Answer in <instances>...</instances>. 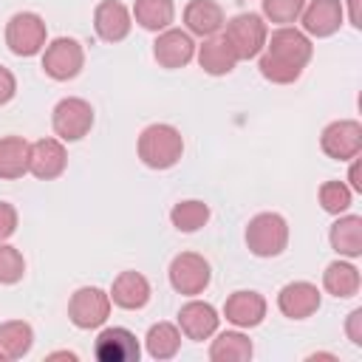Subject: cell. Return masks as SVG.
<instances>
[{"mask_svg":"<svg viewBox=\"0 0 362 362\" xmlns=\"http://www.w3.org/2000/svg\"><path fill=\"white\" fill-rule=\"evenodd\" d=\"M328 240L339 257H359L362 255V218L359 215H339L331 223Z\"/></svg>","mask_w":362,"mask_h":362,"instance_id":"7402d4cb","label":"cell"},{"mask_svg":"<svg viewBox=\"0 0 362 362\" xmlns=\"http://www.w3.org/2000/svg\"><path fill=\"white\" fill-rule=\"evenodd\" d=\"M133 17L147 31H164L175 20V6H173V0H136Z\"/></svg>","mask_w":362,"mask_h":362,"instance_id":"4316f807","label":"cell"},{"mask_svg":"<svg viewBox=\"0 0 362 362\" xmlns=\"http://www.w3.org/2000/svg\"><path fill=\"white\" fill-rule=\"evenodd\" d=\"M6 45L14 57H34L45 48V20L37 11H17L6 23Z\"/></svg>","mask_w":362,"mask_h":362,"instance_id":"277c9868","label":"cell"},{"mask_svg":"<svg viewBox=\"0 0 362 362\" xmlns=\"http://www.w3.org/2000/svg\"><path fill=\"white\" fill-rule=\"evenodd\" d=\"M144 345L153 359H173L181 348V328L173 322H156V325H150Z\"/></svg>","mask_w":362,"mask_h":362,"instance_id":"83f0119b","label":"cell"},{"mask_svg":"<svg viewBox=\"0 0 362 362\" xmlns=\"http://www.w3.org/2000/svg\"><path fill=\"white\" fill-rule=\"evenodd\" d=\"M308 0H263V17L277 25H291L300 20Z\"/></svg>","mask_w":362,"mask_h":362,"instance_id":"4dcf8cb0","label":"cell"},{"mask_svg":"<svg viewBox=\"0 0 362 362\" xmlns=\"http://www.w3.org/2000/svg\"><path fill=\"white\" fill-rule=\"evenodd\" d=\"M223 317L235 328H255L266 317V297L257 291H235L223 303Z\"/></svg>","mask_w":362,"mask_h":362,"instance_id":"d6986e66","label":"cell"},{"mask_svg":"<svg viewBox=\"0 0 362 362\" xmlns=\"http://www.w3.org/2000/svg\"><path fill=\"white\" fill-rule=\"evenodd\" d=\"M345 334L354 345H362V308H354L348 314V322H345Z\"/></svg>","mask_w":362,"mask_h":362,"instance_id":"836d02e7","label":"cell"},{"mask_svg":"<svg viewBox=\"0 0 362 362\" xmlns=\"http://www.w3.org/2000/svg\"><path fill=\"white\" fill-rule=\"evenodd\" d=\"M139 158L144 167L150 170H170L178 164L181 153H184V139H181V130L173 127V124H150L141 130L139 136Z\"/></svg>","mask_w":362,"mask_h":362,"instance_id":"7a4b0ae2","label":"cell"},{"mask_svg":"<svg viewBox=\"0 0 362 362\" xmlns=\"http://www.w3.org/2000/svg\"><path fill=\"white\" fill-rule=\"evenodd\" d=\"M354 164H351V170H348V181H351V189H356V192H362V181H359V161L356 158H351Z\"/></svg>","mask_w":362,"mask_h":362,"instance_id":"d590c367","label":"cell"},{"mask_svg":"<svg viewBox=\"0 0 362 362\" xmlns=\"http://www.w3.org/2000/svg\"><path fill=\"white\" fill-rule=\"evenodd\" d=\"M3 359H6V354H3V351H0V362H3Z\"/></svg>","mask_w":362,"mask_h":362,"instance_id":"f35d334b","label":"cell"},{"mask_svg":"<svg viewBox=\"0 0 362 362\" xmlns=\"http://www.w3.org/2000/svg\"><path fill=\"white\" fill-rule=\"evenodd\" d=\"M48 359H71V362H76V354H71V351H57V354H51Z\"/></svg>","mask_w":362,"mask_h":362,"instance_id":"74e56055","label":"cell"},{"mask_svg":"<svg viewBox=\"0 0 362 362\" xmlns=\"http://www.w3.org/2000/svg\"><path fill=\"white\" fill-rule=\"evenodd\" d=\"M226 25V40L232 42L238 59H255L260 57V51L266 48V37H269V28L263 23L260 14H252V11H243V14H235Z\"/></svg>","mask_w":362,"mask_h":362,"instance_id":"5b68a950","label":"cell"},{"mask_svg":"<svg viewBox=\"0 0 362 362\" xmlns=\"http://www.w3.org/2000/svg\"><path fill=\"white\" fill-rule=\"evenodd\" d=\"M14 93H17V79H14V74L0 65V105L11 102Z\"/></svg>","mask_w":362,"mask_h":362,"instance_id":"e575fe53","label":"cell"},{"mask_svg":"<svg viewBox=\"0 0 362 362\" xmlns=\"http://www.w3.org/2000/svg\"><path fill=\"white\" fill-rule=\"evenodd\" d=\"M17 232V209L8 201H0V243Z\"/></svg>","mask_w":362,"mask_h":362,"instance_id":"d6a6232c","label":"cell"},{"mask_svg":"<svg viewBox=\"0 0 362 362\" xmlns=\"http://www.w3.org/2000/svg\"><path fill=\"white\" fill-rule=\"evenodd\" d=\"M93 28L105 42H122L133 28V14L119 0H102L93 8Z\"/></svg>","mask_w":362,"mask_h":362,"instance_id":"2e32d148","label":"cell"},{"mask_svg":"<svg viewBox=\"0 0 362 362\" xmlns=\"http://www.w3.org/2000/svg\"><path fill=\"white\" fill-rule=\"evenodd\" d=\"M110 303H116L119 308H127V311L144 308L150 303V283H147V277L139 274V272H122L113 280Z\"/></svg>","mask_w":362,"mask_h":362,"instance_id":"44dd1931","label":"cell"},{"mask_svg":"<svg viewBox=\"0 0 362 362\" xmlns=\"http://www.w3.org/2000/svg\"><path fill=\"white\" fill-rule=\"evenodd\" d=\"M153 57L161 68H184L192 62L195 57V42H192V34L189 31H181V28H164L158 31L156 42H153Z\"/></svg>","mask_w":362,"mask_h":362,"instance_id":"8fae6325","label":"cell"},{"mask_svg":"<svg viewBox=\"0 0 362 362\" xmlns=\"http://www.w3.org/2000/svg\"><path fill=\"white\" fill-rule=\"evenodd\" d=\"M82 65H85V51L74 37H57L42 51V71L57 82L74 79L82 71Z\"/></svg>","mask_w":362,"mask_h":362,"instance_id":"9c48e42d","label":"cell"},{"mask_svg":"<svg viewBox=\"0 0 362 362\" xmlns=\"http://www.w3.org/2000/svg\"><path fill=\"white\" fill-rule=\"evenodd\" d=\"M246 246L257 257H277L288 246V223L277 212H257L246 226Z\"/></svg>","mask_w":362,"mask_h":362,"instance_id":"3957f363","label":"cell"},{"mask_svg":"<svg viewBox=\"0 0 362 362\" xmlns=\"http://www.w3.org/2000/svg\"><path fill=\"white\" fill-rule=\"evenodd\" d=\"M68 164V153L65 144L59 139H40L31 144V156H28V173L40 181H51L59 178L65 173Z\"/></svg>","mask_w":362,"mask_h":362,"instance_id":"5bb4252c","label":"cell"},{"mask_svg":"<svg viewBox=\"0 0 362 362\" xmlns=\"http://www.w3.org/2000/svg\"><path fill=\"white\" fill-rule=\"evenodd\" d=\"M195 54H198V65H201L209 76L232 74L235 65L240 62L238 54H235V48H232V42L226 40L223 31H218V34H212V37H204V42L198 45Z\"/></svg>","mask_w":362,"mask_h":362,"instance_id":"e0dca14e","label":"cell"},{"mask_svg":"<svg viewBox=\"0 0 362 362\" xmlns=\"http://www.w3.org/2000/svg\"><path fill=\"white\" fill-rule=\"evenodd\" d=\"M28 156L31 144L23 136H6L0 139V178L14 181L28 173Z\"/></svg>","mask_w":362,"mask_h":362,"instance_id":"603a6c76","label":"cell"},{"mask_svg":"<svg viewBox=\"0 0 362 362\" xmlns=\"http://www.w3.org/2000/svg\"><path fill=\"white\" fill-rule=\"evenodd\" d=\"M93 354H96L99 362H136L141 356V345H139L133 331L113 325V328H105L96 337Z\"/></svg>","mask_w":362,"mask_h":362,"instance_id":"4fadbf2b","label":"cell"},{"mask_svg":"<svg viewBox=\"0 0 362 362\" xmlns=\"http://www.w3.org/2000/svg\"><path fill=\"white\" fill-rule=\"evenodd\" d=\"M359 269L354 266V263H348V260H334V263H328L325 266V272H322V288L328 291V294H334V297H339V300H345V297H354L356 291H359Z\"/></svg>","mask_w":362,"mask_h":362,"instance_id":"cb8c5ba5","label":"cell"},{"mask_svg":"<svg viewBox=\"0 0 362 362\" xmlns=\"http://www.w3.org/2000/svg\"><path fill=\"white\" fill-rule=\"evenodd\" d=\"M226 17L215 0H189L184 8V25L195 37H212L223 28Z\"/></svg>","mask_w":362,"mask_h":362,"instance_id":"ffe728a7","label":"cell"},{"mask_svg":"<svg viewBox=\"0 0 362 362\" xmlns=\"http://www.w3.org/2000/svg\"><path fill=\"white\" fill-rule=\"evenodd\" d=\"M320 147L328 158H337V161L356 158L362 150V124L356 119L331 122L320 136Z\"/></svg>","mask_w":362,"mask_h":362,"instance_id":"30bf717a","label":"cell"},{"mask_svg":"<svg viewBox=\"0 0 362 362\" xmlns=\"http://www.w3.org/2000/svg\"><path fill=\"white\" fill-rule=\"evenodd\" d=\"M170 221L178 232H198L206 221H209V206L204 201H178L173 209H170Z\"/></svg>","mask_w":362,"mask_h":362,"instance_id":"f1b7e54d","label":"cell"},{"mask_svg":"<svg viewBox=\"0 0 362 362\" xmlns=\"http://www.w3.org/2000/svg\"><path fill=\"white\" fill-rule=\"evenodd\" d=\"M25 274V260L20 255V249L8 246V243H0V283L3 286H14L20 283Z\"/></svg>","mask_w":362,"mask_h":362,"instance_id":"1f68e13d","label":"cell"},{"mask_svg":"<svg viewBox=\"0 0 362 362\" xmlns=\"http://www.w3.org/2000/svg\"><path fill=\"white\" fill-rule=\"evenodd\" d=\"M252 354H255L252 339L240 331H223L209 345L212 362H246V359H252Z\"/></svg>","mask_w":362,"mask_h":362,"instance_id":"d4e9b609","label":"cell"},{"mask_svg":"<svg viewBox=\"0 0 362 362\" xmlns=\"http://www.w3.org/2000/svg\"><path fill=\"white\" fill-rule=\"evenodd\" d=\"M34 345V328L23 320H8L0 325V351L6 359H23Z\"/></svg>","mask_w":362,"mask_h":362,"instance_id":"484cf974","label":"cell"},{"mask_svg":"<svg viewBox=\"0 0 362 362\" xmlns=\"http://www.w3.org/2000/svg\"><path fill=\"white\" fill-rule=\"evenodd\" d=\"M277 308L288 320H305L320 308V288L308 280H294V283L280 288Z\"/></svg>","mask_w":362,"mask_h":362,"instance_id":"9a60e30c","label":"cell"},{"mask_svg":"<svg viewBox=\"0 0 362 362\" xmlns=\"http://www.w3.org/2000/svg\"><path fill=\"white\" fill-rule=\"evenodd\" d=\"M351 198H354V189H351L348 184H342V181H325V184L320 187V204H322V209L331 212V215L348 212Z\"/></svg>","mask_w":362,"mask_h":362,"instance_id":"f546056e","label":"cell"},{"mask_svg":"<svg viewBox=\"0 0 362 362\" xmlns=\"http://www.w3.org/2000/svg\"><path fill=\"white\" fill-rule=\"evenodd\" d=\"M51 124H54V133L59 136V141H79L93 127V107H90V102H85L79 96H65L57 102Z\"/></svg>","mask_w":362,"mask_h":362,"instance_id":"8992f818","label":"cell"},{"mask_svg":"<svg viewBox=\"0 0 362 362\" xmlns=\"http://www.w3.org/2000/svg\"><path fill=\"white\" fill-rule=\"evenodd\" d=\"M68 317L76 328L90 331L105 325V320L110 317V294L96 288V286H82L71 294L68 300Z\"/></svg>","mask_w":362,"mask_h":362,"instance_id":"ba28073f","label":"cell"},{"mask_svg":"<svg viewBox=\"0 0 362 362\" xmlns=\"http://www.w3.org/2000/svg\"><path fill=\"white\" fill-rule=\"evenodd\" d=\"M167 274H170V286L178 294H187V297L201 294L209 286V280H212L209 260L204 255H198V252H181V255H175Z\"/></svg>","mask_w":362,"mask_h":362,"instance_id":"52a82bcc","label":"cell"},{"mask_svg":"<svg viewBox=\"0 0 362 362\" xmlns=\"http://www.w3.org/2000/svg\"><path fill=\"white\" fill-rule=\"evenodd\" d=\"M218 322H221L218 311L209 303H204V300H189L178 311V328H181V334L187 339H195V342L209 339L218 331Z\"/></svg>","mask_w":362,"mask_h":362,"instance_id":"ac0fdd59","label":"cell"},{"mask_svg":"<svg viewBox=\"0 0 362 362\" xmlns=\"http://www.w3.org/2000/svg\"><path fill=\"white\" fill-rule=\"evenodd\" d=\"M311 54H314V45L305 31L294 25H280L266 37V48L260 51L257 68L263 79L274 85H291L294 79H300Z\"/></svg>","mask_w":362,"mask_h":362,"instance_id":"6da1fadb","label":"cell"},{"mask_svg":"<svg viewBox=\"0 0 362 362\" xmlns=\"http://www.w3.org/2000/svg\"><path fill=\"white\" fill-rule=\"evenodd\" d=\"M342 17H345V8L339 0H311V3H305L300 23L308 37L322 40V37H331L339 31Z\"/></svg>","mask_w":362,"mask_h":362,"instance_id":"7c38bea8","label":"cell"},{"mask_svg":"<svg viewBox=\"0 0 362 362\" xmlns=\"http://www.w3.org/2000/svg\"><path fill=\"white\" fill-rule=\"evenodd\" d=\"M348 20L354 28H362V17H359V0H348Z\"/></svg>","mask_w":362,"mask_h":362,"instance_id":"8d00e7d4","label":"cell"}]
</instances>
